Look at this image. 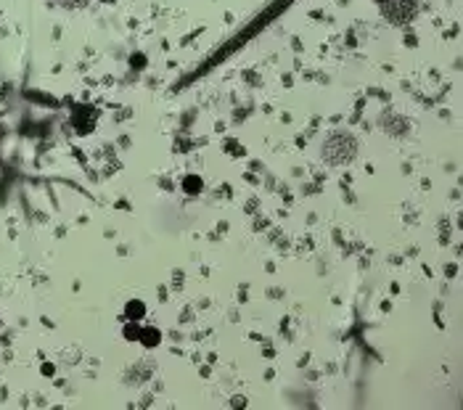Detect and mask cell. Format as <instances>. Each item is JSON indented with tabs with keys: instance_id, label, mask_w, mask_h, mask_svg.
Returning <instances> with one entry per match:
<instances>
[{
	"instance_id": "obj_1",
	"label": "cell",
	"mask_w": 463,
	"mask_h": 410,
	"mask_svg": "<svg viewBox=\"0 0 463 410\" xmlns=\"http://www.w3.org/2000/svg\"><path fill=\"white\" fill-rule=\"evenodd\" d=\"M323 154H326V159L331 165H345V162H350L355 157V140L347 133H342V136L336 133V136H331L326 140Z\"/></svg>"
}]
</instances>
